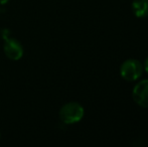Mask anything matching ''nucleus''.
Listing matches in <instances>:
<instances>
[{"label": "nucleus", "mask_w": 148, "mask_h": 147, "mask_svg": "<svg viewBox=\"0 0 148 147\" xmlns=\"http://www.w3.org/2000/svg\"><path fill=\"white\" fill-rule=\"evenodd\" d=\"M4 53L9 59L12 61H18L23 55V46L21 42L18 39L13 37H8L5 39V42L3 45Z\"/></svg>", "instance_id": "7ed1b4c3"}, {"label": "nucleus", "mask_w": 148, "mask_h": 147, "mask_svg": "<svg viewBox=\"0 0 148 147\" xmlns=\"http://www.w3.org/2000/svg\"><path fill=\"white\" fill-rule=\"evenodd\" d=\"M8 1H9V0H0V4H1V5H5Z\"/></svg>", "instance_id": "0eeeda50"}, {"label": "nucleus", "mask_w": 148, "mask_h": 147, "mask_svg": "<svg viewBox=\"0 0 148 147\" xmlns=\"http://www.w3.org/2000/svg\"><path fill=\"white\" fill-rule=\"evenodd\" d=\"M142 64L135 59H129L122 64L120 68V75L125 81L133 82L142 76Z\"/></svg>", "instance_id": "f03ea898"}, {"label": "nucleus", "mask_w": 148, "mask_h": 147, "mask_svg": "<svg viewBox=\"0 0 148 147\" xmlns=\"http://www.w3.org/2000/svg\"><path fill=\"white\" fill-rule=\"evenodd\" d=\"M133 100L138 106L148 108V80H142L133 88Z\"/></svg>", "instance_id": "20e7f679"}, {"label": "nucleus", "mask_w": 148, "mask_h": 147, "mask_svg": "<svg viewBox=\"0 0 148 147\" xmlns=\"http://www.w3.org/2000/svg\"><path fill=\"white\" fill-rule=\"evenodd\" d=\"M132 10L139 18L148 16V0H133Z\"/></svg>", "instance_id": "39448f33"}, {"label": "nucleus", "mask_w": 148, "mask_h": 147, "mask_svg": "<svg viewBox=\"0 0 148 147\" xmlns=\"http://www.w3.org/2000/svg\"><path fill=\"white\" fill-rule=\"evenodd\" d=\"M0 137H1V134H0Z\"/></svg>", "instance_id": "6e6552de"}, {"label": "nucleus", "mask_w": 148, "mask_h": 147, "mask_svg": "<svg viewBox=\"0 0 148 147\" xmlns=\"http://www.w3.org/2000/svg\"><path fill=\"white\" fill-rule=\"evenodd\" d=\"M84 108L77 102H69L60 110V119L64 124H75L80 122L84 117Z\"/></svg>", "instance_id": "f257e3e1"}, {"label": "nucleus", "mask_w": 148, "mask_h": 147, "mask_svg": "<svg viewBox=\"0 0 148 147\" xmlns=\"http://www.w3.org/2000/svg\"><path fill=\"white\" fill-rule=\"evenodd\" d=\"M144 67H145V71H146V72H147V74H148V57L146 59V61H145Z\"/></svg>", "instance_id": "423d86ee"}]
</instances>
